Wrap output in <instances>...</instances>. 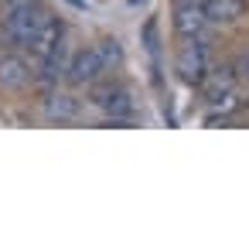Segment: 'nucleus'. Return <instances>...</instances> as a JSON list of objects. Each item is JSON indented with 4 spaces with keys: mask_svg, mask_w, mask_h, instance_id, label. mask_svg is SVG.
<instances>
[{
    "mask_svg": "<svg viewBox=\"0 0 249 249\" xmlns=\"http://www.w3.org/2000/svg\"><path fill=\"white\" fill-rule=\"evenodd\" d=\"M0 45H4V35H0Z\"/></svg>",
    "mask_w": 249,
    "mask_h": 249,
    "instance_id": "13",
    "label": "nucleus"
},
{
    "mask_svg": "<svg viewBox=\"0 0 249 249\" xmlns=\"http://www.w3.org/2000/svg\"><path fill=\"white\" fill-rule=\"evenodd\" d=\"M198 89H201L205 103H208L212 109H218L225 99H232V96L239 92V69H232V65H212L208 79H205Z\"/></svg>",
    "mask_w": 249,
    "mask_h": 249,
    "instance_id": "5",
    "label": "nucleus"
},
{
    "mask_svg": "<svg viewBox=\"0 0 249 249\" xmlns=\"http://www.w3.org/2000/svg\"><path fill=\"white\" fill-rule=\"evenodd\" d=\"M103 75H106V69H103L96 48H82V52H75V55L69 58V65H65V82H69L72 89H89V86L99 82Z\"/></svg>",
    "mask_w": 249,
    "mask_h": 249,
    "instance_id": "7",
    "label": "nucleus"
},
{
    "mask_svg": "<svg viewBox=\"0 0 249 249\" xmlns=\"http://www.w3.org/2000/svg\"><path fill=\"white\" fill-rule=\"evenodd\" d=\"M62 35H65V24H62V18H55L52 11H48V18H45V24L38 28V35H35V41L28 45V52H31V65H41V62H52L58 52H62Z\"/></svg>",
    "mask_w": 249,
    "mask_h": 249,
    "instance_id": "6",
    "label": "nucleus"
},
{
    "mask_svg": "<svg viewBox=\"0 0 249 249\" xmlns=\"http://www.w3.org/2000/svg\"><path fill=\"white\" fill-rule=\"evenodd\" d=\"M212 21L205 18L201 0H174V35L184 38H212L208 35Z\"/></svg>",
    "mask_w": 249,
    "mask_h": 249,
    "instance_id": "4",
    "label": "nucleus"
},
{
    "mask_svg": "<svg viewBox=\"0 0 249 249\" xmlns=\"http://www.w3.org/2000/svg\"><path fill=\"white\" fill-rule=\"evenodd\" d=\"M201 7H205V18L212 24H222V28L239 24L246 18V11H249L246 0H201Z\"/></svg>",
    "mask_w": 249,
    "mask_h": 249,
    "instance_id": "10",
    "label": "nucleus"
},
{
    "mask_svg": "<svg viewBox=\"0 0 249 249\" xmlns=\"http://www.w3.org/2000/svg\"><path fill=\"white\" fill-rule=\"evenodd\" d=\"M45 18H48V7L41 0H24L18 7L0 11V35H4V41L11 48H28L35 41L38 28L45 24Z\"/></svg>",
    "mask_w": 249,
    "mask_h": 249,
    "instance_id": "1",
    "label": "nucleus"
},
{
    "mask_svg": "<svg viewBox=\"0 0 249 249\" xmlns=\"http://www.w3.org/2000/svg\"><path fill=\"white\" fill-rule=\"evenodd\" d=\"M212 72V38H184L178 55H174V75L188 86L198 89Z\"/></svg>",
    "mask_w": 249,
    "mask_h": 249,
    "instance_id": "3",
    "label": "nucleus"
},
{
    "mask_svg": "<svg viewBox=\"0 0 249 249\" xmlns=\"http://www.w3.org/2000/svg\"><path fill=\"white\" fill-rule=\"evenodd\" d=\"M92 48H96V55H99V62H103L106 72H116L123 65V45L116 38H99Z\"/></svg>",
    "mask_w": 249,
    "mask_h": 249,
    "instance_id": "11",
    "label": "nucleus"
},
{
    "mask_svg": "<svg viewBox=\"0 0 249 249\" xmlns=\"http://www.w3.org/2000/svg\"><path fill=\"white\" fill-rule=\"evenodd\" d=\"M239 79H246L249 82V52L242 55V62H239Z\"/></svg>",
    "mask_w": 249,
    "mask_h": 249,
    "instance_id": "12",
    "label": "nucleus"
},
{
    "mask_svg": "<svg viewBox=\"0 0 249 249\" xmlns=\"http://www.w3.org/2000/svg\"><path fill=\"white\" fill-rule=\"evenodd\" d=\"M82 99H75L72 92H48L45 96V120H52V123H75V120H82Z\"/></svg>",
    "mask_w": 249,
    "mask_h": 249,
    "instance_id": "9",
    "label": "nucleus"
},
{
    "mask_svg": "<svg viewBox=\"0 0 249 249\" xmlns=\"http://www.w3.org/2000/svg\"><path fill=\"white\" fill-rule=\"evenodd\" d=\"M35 82V65L18 55V52H4L0 55V89H7V92H21Z\"/></svg>",
    "mask_w": 249,
    "mask_h": 249,
    "instance_id": "8",
    "label": "nucleus"
},
{
    "mask_svg": "<svg viewBox=\"0 0 249 249\" xmlns=\"http://www.w3.org/2000/svg\"><path fill=\"white\" fill-rule=\"evenodd\" d=\"M89 106L99 109L106 116V123H116V126H126L133 123L137 116V106H133V92L120 82V79H99L89 86Z\"/></svg>",
    "mask_w": 249,
    "mask_h": 249,
    "instance_id": "2",
    "label": "nucleus"
}]
</instances>
